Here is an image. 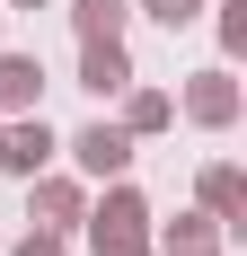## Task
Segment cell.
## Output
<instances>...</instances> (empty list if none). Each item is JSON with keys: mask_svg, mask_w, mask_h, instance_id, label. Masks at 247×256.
<instances>
[{"mask_svg": "<svg viewBox=\"0 0 247 256\" xmlns=\"http://www.w3.org/2000/svg\"><path fill=\"white\" fill-rule=\"evenodd\" d=\"M80 88H88V98H124V88H132L124 36H88V44H80Z\"/></svg>", "mask_w": 247, "mask_h": 256, "instance_id": "obj_5", "label": "cell"}, {"mask_svg": "<svg viewBox=\"0 0 247 256\" xmlns=\"http://www.w3.org/2000/svg\"><path fill=\"white\" fill-rule=\"evenodd\" d=\"M44 106V62L36 53H0V115H26Z\"/></svg>", "mask_w": 247, "mask_h": 256, "instance_id": "obj_7", "label": "cell"}, {"mask_svg": "<svg viewBox=\"0 0 247 256\" xmlns=\"http://www.w3.org/2000/svg\"><path fill=\"white\" fill-rule=\"evenodd\" d=\"M62 150H71V168H80V177H124V168H132V132L98 115V124H80Z\"/></svg>", "mask_w": 247, "mask_h": 256, "instance_id": "obj_3", "label": "cell"}, {"mask_svg": "<svg viewBox=\"0 0 247 256\" xmlns=\"http://www.w3.org/2000/svg\"><path fill=\"white\" fill-rule=\"evenodd\" d=\"M9 9H44V0H9Z\"/></svg>", "mask_w": 247, "mask_h": 256, "instance_id": "obj_16", "label": "cell"}, {"mask_svg": "<svg viewBox=\"0 0 247 256\" xmlns=\"http://www.w3.org/2000/svg\"><path fill=\"white\" fill-rule=\"evenodd\" d=\"M0 256H71V238H62V230H44V221H36V230H26L18 248H0Z\"/></svg>", "mask_w": 247, "mask_h": 256, "instance_id": "obj_14", "label": "cell"}, {"mask_svg": "<svg viewBox=\"0 0 247 256\" xmlns=\"http://www.w3.org/2000/svg\"><path fill=\"white\" fill-rule=\"evenodd\" d=\"M238 71H230V62H212V71H194L186 80V98H176V115H186V124H203V132H230L238 124Z\"/></svg>", "mask_w": 247, "mask_h": 256, "instance_id": "obj_1", "label": "cell"}, {"mask_svg": "<svg viewBox=\"0 0 247 256\" xmlns=\"http://www.w3.org/2000/svg\"><path fill=\"white\" fill-rule=\"evenodd\" d=\"M0 248H9V238H0Z\"/></svg>", "mask_w": 247, "mask_h": 256, "instance_id": "obj_18", "label": "cell"}, {"mask_svg": "<svg viewBox=\"0 0 247 256\" xmlns=\"http://www.w3.org/2000/svg\"><path fill=\"white\" fill-rule=\"evenodd\" d=\"M124 18H132V0H71L80 44H88V36H124Z\"/></svg>", "mask_w": 247, "mask_h": 256, "instance_id": "obj_10", "label": "cell"}, {"mask_svg": "<svg viewBox=\"0 0 247 256\" xmlns=\"http://www.w3.org/2000/svg\"><path fill=\"white\" fill-rule=\"evenodd\" d=\"M238 204H247V186H238V168H230V159H212V168H203V212H212V221H238Z\"/></svg>", "mask_w": 247, "mask_h": 256, "instance_id": "obj_9", "label": "cell"}, {"mask_svg": "<svg viewBox=\"0 0 247 256\" xmlns=\"http://www.w3.org/2000/svg\"><path fill=\"white\" fill-rule=\"evenodd\" d=\"M176 256H212V248H176Z\"/></svg>", "mask_w": 247, "mask_h": 256, "instance_id": "obj_17", "label": "cell"}, {"mask_svg": "<svg viewBox=\"0 0 247 256\" xmlns=\"http://www.w3.org/2000/svg\"><path fill=\"white\" fill-rule=\"evenodd\" d=\"M132 9H142V18H159L168 36H176V26H194V18H203V0H132Z\"/></svg>", "mask_w": 247, "mask_h": 256, "instance_id": "obj_13", "label": "cell"}, {"mask_svg": "<svg viewBox=\"0 0 247 256\" xmlns=\"http://www.w3.org/2000/svg\"><path fill=\"white\" fill-rule=\"evenodd\" d=\"M168 124H176V98L132 80V88H124V132H132V142H150V132H168Z\"/></svg>", "mask_w": 247, "mask_h": 256, "instance_id": "obj_8", "label": "cell"}, {"mask_svg": "<svg viewBox=\"0 0 247 256\" xmlns=\"http://www.w3.org/2000/svg\"><path fill=\"white\" fill-rule=\"evenodd\" d=\"M98 256H150V238H124V248H98Z\"/></svg>", "mask_w": 247, "mask_h": 256, "instance_id": "obj_15", "label": "cell"}, {"mask_svg": "<svg viewBox=\"0 0 247 256\" xmlns=\"http://www.w3.org/2000/svg\"><path fill=\"white\" fill-rule=\"evenodd\" d=\"M26 204H36V221H44V230H71L80 212H88V194H80L71 177H53V168H36V177H26Z\"/></svg>", "mask_w": 247, "mask_h": 256, "instance_id": "obj_6", "label": "cell"}, {"mask_svg": "<svg viewBox=\"0 0 247 256\" xmlns=\"http://www.w3.org/2000/svg\"><path fill=\"white\" fill-rule=\"evenodd\" d=\"M212 238H221V221H212V212H176L168 238H159V256H176V248H212Z\"/></svg>", "mask_w": 247, "mask_h": 256, "instance_id": "obj_11", "label": "cell"}, {"mask_svg": "<svg viewBox=\"0 0 247 256\" xmlns=\"http://www.w3.org/2000/svg\"><path fill=\"white\" fill-rule=\"evenodd\" d=\"M53 159H62V132H53L36 106L0 124V168H9V177H36V168H53Z\"/></svg>", "mask_w": 247, "mask_h": 256, "instance_id": "obj_2", "label": "cell"}, {"mask_svg": "<svg viewBox=\"0 0 247 256\" xmlns=\"http://www.w3.org/2000/svg\"><path fill=\"white\" fill-rule=\"evenodd\" d=\"M212 26H221V62H238V53H247V0H221Z\"/></svg>", "mask_w": 247, "mask_h": 256, "instance_id": "obj_12", "label": "cell"}, {"mask_svg": "<svg viewBox=\"0 0 247 256\" xmlns=\"http://www.w3.org/2000/svg\"><path fill=\"white\" fill-rule=\"evenodd\" d=\"M80 221H88V238H98V248L150 238V204H142V194H132L124 177H106V204H98V212H80Z\"/></svg>", "mask_w": 247, "mask_h": 256, "instance_id": "obj_4", "label": "cell"}]
</instances>
